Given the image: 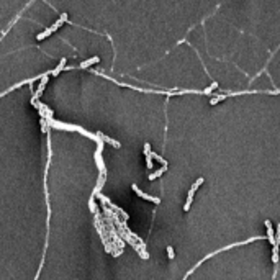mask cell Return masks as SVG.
Returning <instances> with one entry per match:
<instances>
[{
  "label": "cell",
  "instance_id": "6da1fadb",
  "mask_svg": "<svg viewBox=\"0 0 280 280\" xmlns=\"http://www.w3.org/2000/svg\"><path fill=\"white\" fill-rule=\"evenodd\" d=\"M131 188H133V192H135L138 197H141V198L148 200V202H153L154 205H161V198H159V197H153V195H149V193H144V192H143L136 184H131Z\"/></svg>",
  "mask_w": 280,
  "mask_h": 280
},
{
  "label": "cell",
  "instance_id": "7a4b0ae2",
  "mask_svg": "<svg viewBox=\"0 0 280 280\" xmlns=\"http://www.w3.org/2000/svg\"><path fill=\"white\" fill-rule=\"evenodd\" d=\"M49 74H51V72H48V74H43V75H41V82H39V87H38V90H36V92H35V95H33V98H31V103L38 102V98H39V97H41L43 90H44V87H46L48 80H49Z\"/></svg>",
  "mask_w": 280,
  "mask_h": 280
},
{
  "label": "cell",
  "instance_id": "3957f363",
  "mask_svg": "<svg viewBox=\"0 0 280 280\" xmlns=\"http://www.w3.org/2000/svg\"><path fill=\"white\" fill-rule=\"evenodd\" d=\"M264 224H266V229H267V241L270 242V246L275 244V233H273V228H272V223H270L269 220L264 221Z\"/></svg>",
  "mask_w": 280,
  "mask_h": 280
},
{
  "label": "cell",
  "instance_id": "277c9868",
  "mask_svg": "<svg viewBox=\"0 0 280 280\" xmlns=\"http://www.w3.org/2000/svg\"><path fill=\"white\" fill-rule=\"evenodd\" d=\"M167 170H169V166H162L159 170H156V172H153V174H149V180H156V179L162 177V174H166Z\"/></svg>",
  "mask_w": 280,
  "mask_h": 280
},
{
  "label": "cell",
  "instance_id": "5b68a950",
  "mask_svg": "<svg viewBox=\"0 0 280 280\" xmlns=\"http://www.w3.org/2000/svg\"><path fill=\"white\" fill-rule=\"evenodd\" d=\"M97 135H98L100 136V138H102L103 139V143H108V144H111V146H113V148H121V143H118V141H115V139H111L110 138V136H105V135H103V133H97Z\"/></svg>",
  "mask_w": 280,
  "mask_h": 280
},
{
  "label": "cell",
  "instance_id": "8992f818",
  "mask_svg": "<svg viewBox=\"0 0 280 280\" xmlns=\"http://www.w3.org/2000/svg\"><path fill=\"white\" fill-rule=\"evenodd\" d=\"M54 31H56V28H54V26H49V28H46L44 31L38 33V35H36V39H38V41H41V39H44V38H48V36H51Z\"/></svg>",
  "mask_w": 280,
  "mask_h": 280
},
{
  "label": "cell",
  "instance_id": "52a82bcc",
  "mask_svg": "<svg viewBox=\"0 0 280 280\" xmlns=\"http://www.w3.org/2000/svg\"><path fill=\"white\" fill-rule=\"evenodd\" d=\"M97 62H100V57H98V56H93V57H90V59L84 61V62L79 66V67H80V69H87V67H90L92 64H97Z\"/></svg>",
  "mask_w": 280,
  "mask_h": 280
},
{
  "label": "cell",
  "instance_id": "ba28073f",
  "mask_svg": "<svg viewBox=\"0 0 280 280\" xmlns=\"http://www.w3.org/2000/svg\"><path fill=\"white\" fill-rule=\"evenodd\" d=\"M64 67H66V59H61V62L57 64V67L54 69V71H51V75H53V77L59 75V74H61V71H62Z\"/></svg>",
  "mask_w": 280,
  "mask_h": 280
},
{
  "label": "cell",
  "instance_id": "9c48e42d",
  "mask_svg": "<svg viewBox=\"0 0 280 280\" xmlns=\"http://www.w3.org/2000/svg\"><path fill=\"white\" fill-rule=\"evenodd\" d=\"M151 156H153V159H154V161H157V162H159V164H162V166H169V164H167V161L164 159L162 156H159V154L153 153V154H151Z\"/></svg>",
  "mask_w": 280,
  "mask_h": 280
},
{
  "label": "cell",
  "instance_id": "30bf717a",
  "mask_svg": "<svg viewBox=\"0 0 280 280\" xmlns=\"http://www.w3.org/2000/svg\"><path fill=\"white\" fill-rule=\"evenodd\" d=\"M205 182V177H198V180L195 182V184H192V187H190V190H193V192H197L198 190V187Z\"/></svg>",
  "mask_w": 280,
  "mask_h": 280
},
{
  "label": "cell",
  "instance_id": "8fae6325",
  "mask_svg": "<svg viewBox=\"0 0 280 280\" xmlns=\"http://www.w3.org/2000/svg\"><path fill=\"white\" fill-rule=\"evenodd\" d=\"M192 203H193V197H190V195H187V200H185V205H184V211L187 213L188 210H190V206H192Z\"/></svg>",
  "mask_w": 280,
  "mask_h": 280
},
{
  "label": "cell",
  "instance_id": "7c38bea8",
  "mask_svg": "<svg viewBox=\"0 0 280 280\" xmlns=\"http://www.w3.org/2000/svg\"><path fill=\"white\" fill-rule=\"evenodd\" d=\"M215 89H218V82H213V84L210 85V87H206V89L203 90V93H205V95H210V93H211Z\"/></svg>",
  "mask_w": 280,
  "mask_h": 280
},
{
  "label": "cell",
  "instance_id": "4fadbf2b",
  "mask_svg": "<svg viewBox=\"0 0 280 280\" xmlns=\"http://www.w3.org/2000/svg\"><path fill=\"white\" fill-rule=\"evenodd\" d=\"M151 154H153V153H151ZM144 159H146V167H148V169H153V167H154L153 156H144Z\"/></svg>",
  "mask_w": 280,
  "mask_h": 280
},
{
  "label": "cell",
  "instance_id": "5bb4252c",
  "mask_svg": "<svg viewBox=\"0 0 280 280\" xmlns=\"http://www.w3.org/2000/svg\"><path fill=\"white\" fill-rule=\"evenodd\" d=\"M166 251H167V257H169V259L170 260H172V259H174V257H175V252H174V247H172V246H167V247H166Z\"/></svg>",
  "mask_w": 280,
  "mask_h": 280
},
{
  "label": "cell",
  "instance_id": "9a60e30c",
  "mask_svg": "<svg viewBox=\"0 0 280 280\" xmlns=\"http://www.w3.org/2000/svg\"><path fill=\"white\" fill-rule=\"evenodd\" d=\"M143 153H144V156H151V144L149 143H144V149H143Z\"/></svg>",
  "mask_w": 280,
  "mask_h": 280
},
{
  "label": "cell",
  "instance_id": "2e32d148",
  "mask_svg": "<svg viewBox=\"0 0 280 280\" xmlns=\"http://www.w3.org/2000/svg\"><path fill=\"white\" fill-rule=\"evenodd\" d=\"M275 242H280V223L277 224V234H275Z\"/></svg>",
  "mask_w": 280,
  "mask_h": 280
}]
</instances>
